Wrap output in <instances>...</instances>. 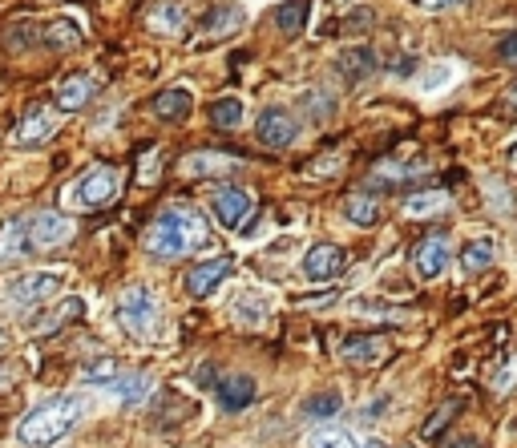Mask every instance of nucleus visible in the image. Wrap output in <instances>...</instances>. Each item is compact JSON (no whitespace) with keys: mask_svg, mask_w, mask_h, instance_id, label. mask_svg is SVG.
<instances>
[{"mask_svg":"<svg viewBox=\"0 0 517 448\" xmlns=\"http://www.w3.org/2000/svg\"><path fill=\"white\" fill-rule=\"evenodd\" d=\"M255 134H259V142H263V146H271V150H287V146L299 138V122L287 114L283 105H271V109H263V114H259Z\"/></svg>","mask_w":517,"mask_h":448,"instance_id":"6","label":"nucleus"},{"mask_svg":"<svg viewBox=\"0 0 517 448\" xmlns=\"http://www.w3.org/2000/svg\"><path fill=\"white\" fill-rule=\"evenodd\" d=\"M340 408H344L340 392H316L312 400L303 404V416H307V420H332Z\"/></svg>","mask_w":517,"mask_h":448,"instance_id":"26","label":"nucleus"},{"mask_svg":"<svg viewBox=\"0 0 517 448\" xmlns=\"http://www.w3.org/2000/svg\"><path fill=\"white\" fill-rule=\"evenodd\" d=\"M320 448H356V444H352L344 432H332V436H324V440H320Z\"/></svg>","mask_w":517,"mask_h":448,"instance_id":"36","label":"nucleus"},{"mask_svg":"<svg viewBox=\"0 0 517 448\" xmlns=\"http://www.w3.org/2000/svg\"><path fill=\"white\" fill-rule=\"evenodd\" d=\"M142 247L154 255V259H182L198 247H206V222L198 210L190 206H170L154 218V227L146 231Z\"/></svg>","mask_w":517,"mask_h":448,"instance_id":"1","label":"nucleus"},{"mask_svg":"<svg viewBox=\"0 0 517 448\" xmlns=\"http://www.w3.org/2000/svg\"><path fill=\"white\" fill-rule=\"evenodd\" d=\"M9 299L13 303H21V307H41V303H49L53 295H61L65 291V275H57V271H33V275H17V279H9Z\"/></svg>","mask_w":517,"mask_h":448,"instance_id":"5","label":"nucleus"},{"mask_svg":"<svg viewBox=\"0 0 517 448\" xmlns=\"http://www.w3.org/2000/svg\"><path fill=\"white\" fill-rule=\"evenodd\" d=\"M81 380L85 384H114L118 380V364H114V356H101V360H89L85 368H81Z\"/></svg>","mask_w":517,"mask_h":448,"instance_id":"31","label":"nucleus"},{"mask_svg":"<svg viewBox=\"0 0 517 448\" xmlns=\"http://www.w3.org/2000/svg\"><path fill=\"white\" fill-rule=\"evenodd\" d=\"M219 400H223L227 412H243L255 400V380L251 376H227V380H219Z\"/></svg>","mask_w":517,"mask_h":448,"instance_id":"20","label":"nucleus"},{"mask_svg":"<svg viewBox=\"0 0 517 448\" xmlns=\"http://www.w3.org/2000/svg\"><path fill=\"white\" fill-rule=\"evenodd\" d=\"M493 259H497V243L489 235L485 239H469L465 251H461V271L465 275H481V271L493 267Z\"/></svg>","mask_w":517,"mask_h":448,"instance_id":"19","label":"nucleus"},{"mask_svg":"<svg viewBox=\"0 0 517 448\" xmlns=\"http://www.w3.org/2000/svg\"><path fill=\"white\" fill-rule=\"evenodd\" d=\"M364 448H384V444H380V440H368V444H364Z\"/></svg>","mask_w":517,"mask_h":448,"instance_id":"42","label":"nucleus"},{"mask_svg":"<svg viewBox=\"0 0 517 448\" xmlns=\"http://www.w3.org/2000/svg\"><path fill=\"white\" fill-rule=\"evenodd\" d=\"M340 73L348 77V81H364V77H372L376 73V53L372 49H348V53H340Z\"/></svg>","mask_w":517,"mask_h":448,"instance_id":"22","label":"nucleus"},{"mask_svg":"<svg viewBox=\"0 0 517 448\" xmlns=\"http://www.w3.org/2000/svg\"><path fill=\"white\" fill-rule=\"evenodd\" d=\"M45 41H49L53 49H77V45H81V29H77V21H53Z\"/></svg>","mask_w":517,"mask_h":448,"instance_id":"30","label":"nucleus"},{"mask_svg":"<svg viewBox=\"0 0 517 448\" xmlns=\"http://www.w3.org/2000/svg\"><path fill=\"white\" fill-rule=\"evenodd\" d=\"M505 158H509V162H513V166H517V142H513V146H509V154H505Z\"/></svg>","mask_w":517,"mask_h":448,"instance_id":"40","label":"nucleus"},{"mask_svg":"<svg viewBox=\"0 0 517 448\" xmlns=\"http://www.w3.org/2000/svg\"><path fill=\"white\" fill-rule=\"evenodd\" d=\"M457 412H461V404H457V400H445V404H441V408L429 416V424L421 428V436H425V440H437V436L449 428V420H453Z\"/></svg>","mask_w":517,"mask_h":448,"instance_id":"32","label":"nucleus"},{"mask_svg":"<svg viewBox=\"0 0 517 448\" xmlns=\"http://www.w3.org/2000/svg\"><path fill=\"white\" fill-rule=\"evenodd\" d=\"M118 198V174L110 166H93L85 178H77L69 186V202L77 210H101V206H110Z\"/></svg>","mask_w":517,"mask_h":448,"instance_id":"4","label":"nucleus"},{"mask_svg":"<svg viewBox=\"0 0 517 448\" xmlns=\"http://www.w3.org/2000/svg\"><path fill=\"white\" fill-rule=\"evenodd\" d=\"M190 105H194L190 89L174 85V89H162V93L154 97V114H158L162 122H178V118H186V114H190Z\"/></svg>","mask_w":517,"mask_h":448,"instance_id":"18","label":"nucleus"},{"mask_svg":"<svg viewBox=\"0 0 517 448\" xmlns=\"http://www.w3.org/2000/svg\"><path fill=\"white\" fill-rule=\"evenodd\" d=\"M449 448H477V440L473 436H457V440H449Z\"/></svg>","mask_w":517,"mask_h":448,"instance_id":"38","label":"nucleus"},{"mask_svg":"<svg viewBox=\"0 0 517 448\" xmlns=\"http://www.w3.org/2000/svg\"><path fill=\"white\" fill-rule=\"evenodd\" d=\"M0 348H9V331L5 327H0Z\"/></svg>","mask_w":517,"mask_h":448,"instance_id":"41","label":"nucleus"},{"mask_svg":"<svg viewBox=\"0 0 517 448\" xmlns=\"http://www.w3.org/2000/svg\"><path fill=\"white\" fill-rule=\"evenodd\" d=\"M33 235H29V222L25 218H13L0 227V263H17L25 255H33Z\"/></svg>","mask_w":517,"mask_h":448,"instance_id":"13","label":"nucleus"},{"mask_svg":"<svg viewBox=\"0 0 517 448\" xmlns=\"http://www.w3.org/2000/svg\"><path fill=\"white\" fill-rule=\"evenodd\" d=\"M449 206V194L445 190H425V194H412L408 202H404V214L408 218H429V214H437V210H445Z\"/></svg>","mask_w":517,"mask_h":448,"instance_id":"24","label":"nucleus"},{"mask_svg":"<svg viewBox=\"0 0 517 448\" xmlns=\"http://www.w3.org/2000/svg\"><path fill=\"white\" fill-rule=\"evenodd\" d=\"M449 259H453V251H449L445 235H429L417 251H412V267H417L421 279H441L449 271Z\"/></svg>","mask_w":517,"mask_h":448,"instance_id":"9","label":"nucleus"},{"mask_svg":"<svg viewBox=\"0 0 517 448\" xmlns=\"http://www.w3.org/2000/svg\"><path fill=\"white\" fill-rule=\"evenodd\" d=\"M81 311H85L81 299H65V303H57L53 311H45L37 327H41V331H53V327H61V323H69V319H81Z\"/></svg>","mask_w":517,"mask_h":448,"instance_id":"28","label":"nucleus"},{"mask_svg":"<svg viewBox=\"0 0 517 448\" xmlns=\"http://www.w3.org/2000/svg\"><path fill=\"white\" fill-rule=\"evenodd\" d=\"M53 134H57V114H49L45 105H33V114H25L21 126H17L21 146H45Z\"/></svg>","mask_w":517,"mask_h":448,"instance_id":"15","label":"nucleus"},{"mask_svg":"<svg viewBox=\"0 0 517 448\" xmlns=\"http://www.w3.org/2000/svg\"><path fill=\"white\" fill-rule=\"evenodd\" d=\"M239 25H243V9H239V5H215L211 13L198 21V33L223 37V33H231V29H239Z\"/></svg>","mask_w":517,"mask_h":448,"instance_id":"21","label":"nucleus"},{"mask_svg":"<svg viewBox=\"0 0 517 448\" xmlns=\"http://www.w3.org/2000/svg\"><path fill=\"white\" fill-rule=\"evenodd\" d=\"M114 392H118L126 404H142V400L150 396V376H142V372L122 376V380H114Z\"/></svg>","mask_w":517,"mask_h":448,"instance_id":"29","label":"nucleus"},{"mask_svg":"<svg viewBox=\"0 0 517 448\" xmlns=\"http://www.w3.org/2000/svg\"><path fill=\"white\" fill-rule=\"evenodd\" d=\"M29 235H33V247H37V251H53V247H61V243L73 239V222H69V214L37 210V214L29 218Z\"/></svg>","mask_w":517,"mask_h":448,"instance_id":"7","label":"nucleus"},{"mask_svg":"<svg viewBox=\"0 0 517 448\" xmlns=\"http://www.w3.org/2000/svg\"><path fill=\"white\" fill-rule=\"evenodd\" d=\"M146 29L158 37H178L186 29V9L178 0H158V5L146 13Z\"/></svg>","mask_w":517,"mask_h":448,"instance_id":"17","label":"nucleus"},{"mask_svg":"<svg viewBox=\"0 0 517 448\" xmlns=\"http://www.w3.org/2000/svg\"><path fill=\"white\" fill-rule=\"evenodd\" d=\"M421 9H449V5H465V0H417Z\"/></svg>","mask_w":517,"mask_h":448,"instance_id":"37","label":"nucleus"},{"mask_svg":"<svg viewBox=\"0 0 517 448\" xmlns=\"http://www.w3.org/2000/svg\"><path fill=\"white\" fill-rule=\"evenodd\" d=\"M235 271V259L231 255H219V259H206V263H194V271L186 275V291L190 295H211V291H219V283L227 279Z\"/></svg>","mask_w":517,"mask_h":448,"instance_id":"10","label":"nucleus"},{"mask_svg":"<svg viewBox=\"0 0 517 448\" xmlns=\"http://www.w3.org/2000/svg\"><path fill=\"white\" fill-rule=\"evenodd\" d=\"M211 122H215L219 130H235V126L243 122V101H239V97H219V101L211 105Z\"/></svg>","mask_w":517,"mask_h":448,"instance_id":"27","label":"nucleus"},{"mask_svg":"<svg viewBox=\"0 0 517 448\" xmlns=\"http://www.w3.org/2000/svg\"><path fill=\"white\" fill-rule=\"evenodd\" d=\"M9 380H13V372H9V368H0V388H9Z\"/></svg>","mask_w":517,"mask_h":448,"instance_id":"39","label":"nucleus"},{"mask_svg":"<svg viewBox=\"0 0 517 448\" xmlns=\"http://www.w3.org/2000/svg\"><path fill=\"white\" fill-rule=\"evenodd\" d=\"M497 57H501V61H517V33H505V37L497 41Z\"/></svg>","mask_w":517,"mask_h":448,"instance_id":"35","label":"nucleus"},{"mask_svg":"<svg viewBox=\"0 0 517 448\" xmlns=\"http://www.w3.org/2000/svg\"><path fill=\"white\" fill-rule=\"evenodd\" d=\"M344 267H348V255H344V247H336V243H316L312 251H307V259H303V275L312 279V283L336 279Z\"/></svg>","mask_w":517,"mask_h":448,"instance_id":"8","label":"nucleus"},{"mask_svg":"<svg viewBox=\"0 0 517 448\" xmlns=\"http://www.w3.org/2000/svg\"><path fill=\"white\" fill-rule=\"evenodd\" d=\"M211 210H215V218L223 222V227H239V222L247 218V210H251V194L239 190V186H219L211 194Z\"/></svg>","mask_w":517,"mask_h":448,"instance_id":"12","label":"nucleus"},{"mask_svg":"<svg viewBox=\"0 0 517 448\" xmlns=\"http://www.w3.org/2000/svg\"><path fill=\"white\" fill-rule=\"evenodd\" d=\"M235 315H239V323H259V319L267 315V303H255V299L247 295V299L235 303Z\"/></svg>","mask_w":517,"mask_h":448,"instance_id":"34","label":"nucleus"},{"mask_svg":"<svg viewBox=\"0 0 517 448\" xmlns=\"http://www.w3.org/2000/svg\"><path fill=\"white\" fill-rule=\"evenodd\" d=\"M509 101H513V105H517V85H513V89H509Z\"/></svg>","mask_w":517,"mask_h":448,"instance_id":"43","label":"nucleus"},{"mask_svg":"<svg viewBox=\"0 0 517 448\" xmlns=\"http://www.w3.org/2000/svg\"><path fill=\"white\" fill-rule=\"evenodd\" d=\"M93 93H97V81L89 73H73V77H65L57 85V109H61V114H77V109L89 105Z\"/></svg>","mask_w":517,"mask_h":448,"instance_id":"14","label":"nucleus"},{"mask_svg":"<svg viewBox=\"0 0 517 448\" xmlns=\"http://www.w3.org/2000/svg\"><path fill=\"white\" fill-rule=\"evenodd\" d=\"M340 356H344L352 368H372V364H384V360L392 356V344L384 340V335H352Z\"/></svg>","mask_w":517,"mask_h":448,"instance_id":"11","label":"nucleus"},{"mask_svg":"<svg viewBox=\"0 0 517 448\" xmlns=\"http://www.w3.org/2000/svg\"><path fill=\"white\" fill-rule=\"evenodd\" d=\"M118 323H122V331L134 335V340H162V331H166L162 307H158L154 291L142 287V283H134V287L122 291V299H118Z\"/></svg>","mask_w":517,"mask_h":448,"instance_id":"3","label":"nucleus"},{"mask_svg":"<svg viewBox=\"0 0 517 448\" xmlns=\"http://www.w3.org/2000/svg\"><path fill=\"white\" fill-rule=\"evenodd\" d=\"M497 396H509L517 388V356H505V368L493 372V384H489Z\"/></svg>","mask_w":517,"mask_h":448,"instance_id":"33","label":"nucleus"},{"mask_svg":"<svg viewBox=\"0 0 517 448\" xmlns=\"http://www.w3.org/2000/svg\"><path fill=\"white\" fill-rule=\"evenodd\" d=\"M81 408H85V404H81L77 396H65V400H53V404L33 408V412L21 420V428H17L21 444H29V448H49V444H57L61 436L73 432V424L81 420Z\"/></svg>","mask_w":517,"mask_h":448,"instance_id":"2","label":"nucleus"},{"mask_svg":"<svg viewBox=\"0 0 517 448\" xmlns=\"http://www.w3.org/2000/svg\"><path fill=\"white\" fill-rule=\"evenodd\" d=\"M239 166V158L231 154H215V150H198L182 162V174L186 178H219V174H231Z\"/></svg>","mask_w":517,"mask_h":448,"instance_id":"16","label":"nucleus"},{"mask_svg":"<svg viewBox=\"0 0 517 448\" xmlns=\"http://www.w3.org/2000/svg\"><path fill=\"white\" fill-rule=\"evenodd\" d=\"M307 13H312V0H283V5L275 9V25L295 37V33H303Z\"/></svg>","mask_w":517,"mask_h":448,"instance_id":"23","label":"nucleus"},{"mask_svg":"<svg viewBox=\"0 0 517 448\" xmlns=\"http://www.w3.org/2000/svg\"><path fill=\"white\" fill-rule=\"evenodd\" d=\"M344 214H348V222H356V227H372V222L380 218V206H376L372 194H348Z\"/></svg>","mask_w":517,"mask_h":448,"instance_id":"25","label":"nucleus"}]
</instances>
